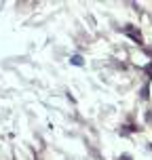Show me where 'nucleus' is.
I'll return each instance as SVG.
<instances>
[{"instance_id": "obj_1", "label": "nucleus", "mask_w": 152, "mask_h": 160, "mask_svg": "<svg viewBox=\"0 0 152 160\" xmlns=\"http://www.w3.org/2000/svg\"><path fill=\"white\" fill-rule=\"evenodd\" d=\"M125 32H127V34H129L131 38L135 40L137 44H142V42H144V40H142V34H140V30H133L131 25H127V28H125Z\"/></svg>"}, {"instance_id": "obj_2", "label": "nucleus", "mask_w": 152, "mask_h": 160, "mask_svg": "<svg viewBox=\"0 0 152 160\" xmlns=\"http://www.w3.org/2000/svg\"><path fill=\"white\" fill-rule=\"evenodd\" d=\"M70 61H72L74 65H83V57H80V55H74V57H72Z\"/></svg>"}, {"instance_id": "obj_3", "label": "nucleus", "mask_w": 152, "mask_h": 160, "mask_svg": "<svg viewBox=\"0 0 152 160\" xmlns=\"http://www.w3.org/2000/svg\"><path fill=\"white\" fill-rule=\"evenodd\" d=\"M142 99H148V86L142 88Z\"/></svg>"}, {"instance_id": "obj_4", "label": "nucleus", "mask_w": 152, "mask_h": 160, "mask_svg": "<svg viewBox=\"0 0 152 160\" xmlns=\"http://www.w3.org/2000/svg\"><path fill=\"white\" fill-rule=\"evenodd\" d=\"M146 74L152 78V63H148V65H146Z\"/></svg>"}, {"instance_id": "obj_5", "label": "nucleus", "mask_w": 152, "mask_h": 160, "mask_svg": "<svg viewBox=\"0 0 152 160\" xmlns=\"http://www.w3.org/2000/svg\"><path fill=\"white\" fill-rule=\"evenodd\" d=\"M118 160H131V156H129V154H125V156H120Z\"/></svg>"}, {"instance_id": "obj_6", "label": "nucleus", "mask_w": 152, "mask_h": 160, "mask_svg": "<svg viewBox=\"0 0 152 160\" xmlns=\"http://www.w3.org/2000/svg\"><path fill=\"white\" fill-rule=\"evenodd\" d=\"M146 120H148V122H150V120H152V110H150V112H148V114H146Z\"/></svg>"}]
</instances>
